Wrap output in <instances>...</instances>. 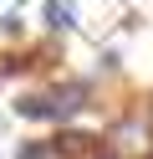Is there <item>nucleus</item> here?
Listing matches in <instances>:
<instances>
[{
  "mask_svg": "<svg viewBox=\"0 0 153 159\" xmlns=\"http://www.w3.org/2000/svg\"><path fill=\"white\" fill-rule=\"evenodd\" d=\"M15 159H51V144L31 139V144H20V149H15Z\"/></svg>",
  "mask_w": 153,
  "mask_h": 159,
  "instance_id": "obj_3",
  "label": "nucleus"
},
{
  "mask_svg": "<svg viewBox=\"0 0 153 159\" xmlns=\"http://www.w3.org/2000/svg\"><path fill=\"white\" fill-rule=\"evenodd\" d=\"M46 103H51V118H56V123H66V118H77L82 108H87V82L51 87V93H46Z\"/></svg>",
  "mask_w": 153,
  "mask_h": 159,
  "instance_id": "obj_1",
  "label": "nucleus"
},
{
  "mask_svg": "<svg viewBox=\"0 0 153 159\" xmlns=\"http://www.w3.org/2000/svg\"><path fill=\"white\" fill-rule=\"evenodd\" d=\"M46 26L51 31H71L77 26V5L71 0H46Z\"/></svg>",
  "mask_w": 153,
  "mask_h": 159,
  "instance_id": "obj_2",
  "label": "nucleus"
}]
</instances>
